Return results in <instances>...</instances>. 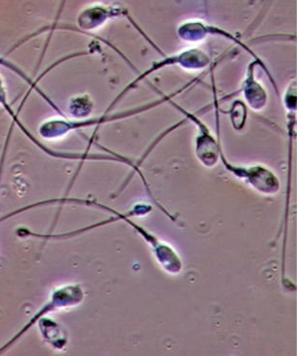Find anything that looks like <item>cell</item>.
Here are the masks:
<instances>
[{"label": "cell", "mask_w": 297, "mask_h": 356, "mask_svg": "<svg viewBox=\"0 0 297 356\" xmlns=\"http://www.w3.org/2000/svg\"><path fill=\"white\" fill-rule=\"evenodd\" d=\"M81 294H82V291L76 286H65L63 287V289L61 287V289L53 292L51 300L47 302V304L34 315V317L17 332V334L15 335L9 342H7L3 347L0 348V353L11 348L15 343H17V341L22 337V335H24L25 333L30 330V327L37 324L40 319H42V318L49 314V312L77 304V302H80L81 299H82V295Z\"/></svg>", "instance_id": "6da1fadb"}, {"label": "cell", "mask_w": 297, "mask_h": 356, "mask_svg": "<svg viewBox=\"0 0 297 356\" xmlns=\"http://www.w3.org/2000/svg\"><path fill=\"white\" fill-rule=\"evenodd\" d=\"M39 324L40 332L45 341L52 345L53 348H62L65 344L67 337H63L62 327L52 320L42 318L38 321Z\"/></svg>", "instance_id": "7a4b0ae2"}]
</instances>
